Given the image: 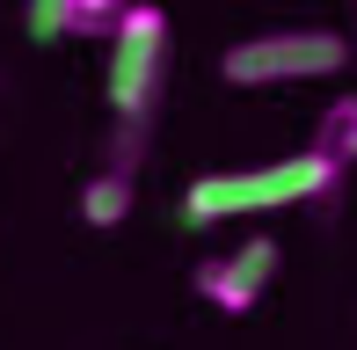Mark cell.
Listing matches in <instances>:
<instances>
[{
	"instance_id": "obj_10",
	"label": "cell",
	"mask_w": 357,
	"mask_h": 350,
	"mask_svg": "<svg viewBox=\"0 0 357 350\" xmlns=\"http://www.w3.org/2000/svg\"><path fill=\"white\" fill-rule=\"evenodd\" d=\"M335 161H343V168H357V124H350V139H343V146H335Z\"/></svg>"
},
{
	"instance_id": "obj_8",
	"label": "cell",
	"mask_w": 357,
	"mask_h": 350,
	"mask_svg": "<svg viewBox=\"0 0 357 350\" xmlns=\"http://www.w3.org/2000/svg\"><path fill=\"white\" fill-rule=\"evenodd\" d=\"M350 124H357V95H335V102L321 109V132H314V146H321V153H335V146L350 139Z\"/></svg>"
},
{
	"instance_id": "obj_1",
	"label": "cell",
	"mask_w": 357,
	"mask_h": 350,
	"mask_svg": "<svg viewBox=\"0 0 357 350\" xmlns=\"http://www.w3.org/2000/svg\"><path fill=\"white\" fill-rule=\"evenodd\" d=\"M343 183V161L321 146L291 153V161H270V168H234V175H197L183 190V227H219V219H241V212H278V204H314Z\"/></svg>"
},
{
	"instance_id": "obj_2",
	"label": "cell",
	"mask_w": 357,
	"mask_h": 350,
	"mask_svg": "<svg viewBox=\"0 0 357 350\" xmlns=\"http://www.w3.org/2000/svg\"><path fill=\"white\" fill-rule=\"evenodd\" d=\"M357 44L343 29H263L219 52V81L226 88H284V81H328L350 66Z\"/></svg>"
},
{
	"instance_id": "obj_7",
	"label": "cell",
	"mask_w": 357,
	"mask_h": 350,
	"mask_svg": "<svg viewBox=\"0 0 357 350\" xmlns=\"http://www.w3.org/2000/svg\"><path fill=\"white\" fill-rule=\"evenodd\" d=\"M117 15H124V0H73V8H66V37L109 44V37H117Z\"/></svg>"
},
{
	"instance_id": "obj_6",
	"label": "cell",
	"mask_w": 357,
	"mask_h": 350,
	"mask_svg": "<svg viewBox=\"0 0 357 350\" xmlns=\"http://www.w3.org/2000/svg\"><path fill=\"white\" fill-rule=\"evenodd\" d=\"M226 263H234V270H241V277H248V284H255V292H263V284H270V277H278V263H284V248H278V241H270V234H248V241H234V256H226Z\"/></svg>"
},
{
	"instance_id": "obj_3",
	"label": "cell",
	"mask_w": 357,
	"mask_h": 350,
	"mask_svg": "<svg viewBox=\"0 0 357 350\" xmlns=\"http://www.w3.org/2000/svg\"><path fill=\"white\" fill-rule=\"evenodd\" d=\"M160 81H168V8H153V0H124L117 37H109L102 95H109V109L139 132V124L153 117V102H160Z\"/></svg>"
},
{
	"instance_id": "obj_5",
	"label": "cell",
	"mask_w": 357,
	"mask_h": 350,
	"mask_svg": "<svg viewBox=\"0 0 357 350\" xmlns=\"http://www.w3.org/2000/svg\"><path fill=\"white\" fill-rule=\"evenodd\" d=\"M190 284H197V292H204V307H219V314H248L255 299H263V292H255V284L241 277V270L226 263V256H204V263H197V277H190Z\"/></svg>"
},
{
	"instance_id": "obj_4",
	"label": "cell",
	"mask_w": 357,
	"mask_h": 350,
	"mask_svg": "<svg viewBox=\"0 0 357 350\" xmlns=\"http://www.w3.org/2000/svg\"><path fill=\"white\" fill-rule=\"evenodd\" d=\"M132 175L124 168H102V175H88V190H80V219H88V227H124V219H132Z\"/></svg>"
},
{
	"instance_id": "obj_9",
	"label": "cell",
	"mask_w": 357,
	"mask_h": 350,
	"mask_svg": "<svg viewBox=\"0 0 357 350\" xmlns=\"http://www.w3.org/2000/svg\"><path fill=\"white\" fill-rule=\"evenodd\" d=\"M66 8H73V0H29V37H37V44L66 37Z\"/></svg>"
}]
</instances>
